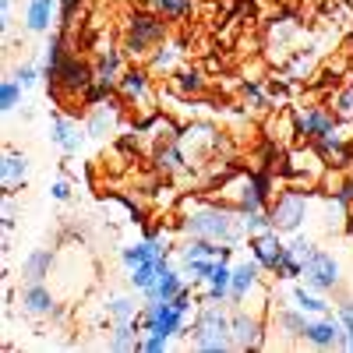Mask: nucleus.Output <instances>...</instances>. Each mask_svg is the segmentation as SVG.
I'll return each mask as SVG.
<instances>
[{
    "instance_id": "nucleus-34",
    "label": "nucleus",
    "mask_w": 353,
    "mask_h": 353,
    "mask_svg": "<svg viewBox=\"0 0 353 353\" xmlns=\"http://www.w3.org/2000/svg\"><path fill=\"white\" fill-rule=\"evenodd\" d=\"M149 8L156 14H163L166 21H188L194 14V0H149Z\"/></svg>"
},
{
    "instance_id": "nucleus-47",
    "label": "nucleus",
    "mask_w": 353,
    "mask_h": 353,
    "mask_svg": "<svg viewBox=\"0 0 353 353\" xmlns=\"http://www.w3.org/2000/svg\"><path fill=\"white\" fill-rule=\"evenodd\" d=\"M81 4H85V0H61V18H57V25L71 28L74 25V14L81 11Z\"/></svg>"
},
{
    "instance_id": "nucleus-23",
    "label": "nucleus",
    "mask_w": 353,
    "mask_h": 353,
    "mask_svg": "<svg viewBox=\"0 0 353 353\" xmlns=\"http://www.w3.org/2000/svg\"><path fill=\"white\" fill-rule=\"evenodd\" d=\"M166 78H170V92L181 96V99H198V96H205V88H209V78H205V71L194 68V64L191 68H176Z\"/></svg>"
},
{
    "instance_id": "nucleus-9",
    "label": "nucleus",
    "mask_w": 353,
    "mask_h": 353,
    "mask_svg": "<svg viewBox=\"0 0 353 353\" xmlns=\"http://www.w3.org/2000/svg\"><path fill=\"white\" fill-rule=\"evenodd\" d=\"M293 128H297V141L318 145L321 138L339 134V117L329 106H293Z\"/></svg>"
},
{
    "instance_id": "nucleus-19",
    "label": "nucleus",
    "mask_w": 353,
    "mask_h": 353,
    "mask_svg": "<svg viewBox=\"0 0 353 353\" xmlns=\"http://www.w3.org/2000/svg\"><path fill=\"white\" fill-rule=\"evenodd\" d=\"M18 304H21V314H28V318H53L57 293L50 283H21Z\"/></svg>"
},
{
    "instance_id": "nucleus-42",
    "label": "nucleus",
    "mask_w": 353,
    "mask_h": 353,
    "mask_svg": "<svg viewBox=\"0 0 353 353\" xmlns=\"http://www.w3.org/2000/svg\"><path fill=\"white\" fill-rule=\"evenodd\" d=\"M336 314H339V321H343V346L339 350H350L353 353V297H343L339 304H336Z\"/></svg>"
},
{
    "instance_id": "nucleus-40",
    "label": "nucleus",
    "mask_w": 353,
    "mask_h": 353,
    "mask_svg": "<svg viewBox=\"0 0 353 353\" xmlns=\"http://www.w3.org/2000/svg\"><path fill=\"white\" fill-rule=\"evenodd\" d=\"M329 106H332V113L339 117V124H343V121H353V78H350L343 88H336Z\"/></svg>"
},
{
    "instance_id": "nucleus-41",
    "label": "nucleus",
    "mask_w": 353,
    "mask_h": 353,
    "mask_svg": "<svg viewBox=\"0 0 353 353\" xmlns=\"http://www.w3.org/2000/svg\"><path fill=\"white\" fill-rule=\"evenodd\" d=\"M138 304H134V297H113L110 304H106V314H110V321L117 325V321H134L138 318Z\"/></svg>"
},
{
    "instance_id": "nucleus-24",
    "label": "nucleus",
    "mask_w": 353,
    "mask_h": 353,
    "mask_svg": "<svg viewBox=\"0 0 353 353\" xmlns=\"http://www.w3.org/2000/svg\"><path fill=\"white\" fill-rule=\"evenodd\" d=\"M230 283H233V265L219 258L212 276L205 279V293L198 297V304H230Z\"/></svg>"
},
{
    "instance_id": "nucleus-31",
    "label": "nucleus",
    "mask_w": 353,
    "mask_h": 353,
    "mask_svg": "<svg viewBox=\"0 0 353 353\" xmlns=\"http://www.w3.org/2000/svg\"><path fill=\"white\" fill-rule=\"evenodd\" d=\"M307 311H301L297 304H279L276 307V325L286 339H304V329H307Z\"/></svg>"
},
{
    "instance_id": "nucleus-36",
    "label": "nucleus",
    "mask_w": 353,
    "mask_h": 353,
    "mask_svg": "<svg viewBox=\"0 0 353 353\" xmlns=\"http://www.w3.org/2000/svg\"><path fill=\"white\" fill-rule=\"evenodd\" d=\"M181 258H223V244L205 241V237H188L181 244Z\"/></svg>"
},
{
    "instance_id": "nucleus-4",
    "label": "nucleus",
    "mask_w": 353,
    "mask_h": 353,
    "mask_svg": "<svg viewBox=\"0 0 353 353\" xmlns=\"http://www.w3.org/2000/svg\"><path fill=\"white\" fill-rule=\"evenodd\" d=\"M188 339H191V346L201 350V353H226V350H233L226 304H201V307L194 311V321H191V329H188Z\"/></svg>"
},
{
    "instance_id": "nucleus-29",
    "label": "nucleus",
    "mask_w": 353,
    "mask_h": 353,
    "mask_svg": "<svg viewBox=\"0 0 353 353\" xmlns=\"http://www.w3.org/2000/svg\"><path fill=\"white\" fill-rule=\"evenodd\" d=\"M184 279H188V276H184V269H173V265H166V269L159 272V279H156L149 290H145L141 297H145V301H173L176 293H181V290L188 286Z\"/></svg>"
},
{
    "instance_id": "nucleus-17",
    "label": "nucleus",
    "mask_w": 353,
    "mask_h": 353,
    "mask_svg": "<svg viewBox=\"0 0 353 353\" xmlns=\"http://www.w3.org/2000/svg\"><path fill=\"white\" fill-rule=\"evenodd\" d=\"M152 166L163 173V176H181L191 170V159L184 152V145L176 141V134H166V138H156L152 145Z\"/></svg>"
},
{
    "instance_id": "nucleus-12",
    "label": "nucleus",
    "mask_w": 353,
    "mask_h": 353,
    "mask_svg": "<svg viewBox=\"0 0 353 353\" xmlns=\"http://www.w3.org/2000/svg\"><path fill=\"white\" fill-rule=\"evenodd\" d=\"M248 251L265 269V276H276L279 265L290 254V244H286V237H283L279 230H265V233H258V237H248Z\"/></svg>"
},
{
    "instance_id": "nucleus-50",
    "label": "nucleus",
    "mask_w": 353,
    "mask_h": 353,
    "mask_svg": "<svg viewBox=\"0 0 353 353\" xmlns=\"http://www.w3.org/2000/svg\"><path fill=\"white\" fill-rule=\"evenodd\" d=\"M343 230H346V233H350V237H353V209L346 212V219H343Z\"/></svg>"
},
{
    "instance_id": "nucleus-38",
    "label": "nucleus",
    "mask_w": 353,
    "mask_h": 353,
    "mask_svg": "<svg viewBox=\"0 0 353 353\" xmlns=\"http://www.w3.org/2000/svg\"><path fill=\"white\" fill-rule=\"evenodd\" d=\"M110 96H117V81H103V78H96V81L81 92L78 103H81V106H99V103H106Z\"/></svg>"
},
{
    "instance_id": "nucleus-39",
    "label": "nucleus",
    "mask_w": 353,
    "mask_h": 353,
    "mask_svg": "<svg viewBox=\"0 0 353 353\" xmlns=\"http://www.w3.org/2000/svg\"><path fill=\"white\" fill-rule=\"evenodd\" d=\"M21 92H25V85L11 74V78H4L0 81V110L4 113H14L18 106H21Z\"/></svg>"
},
{
    "instance_id": "nucleus-26",
    "label": "nucleus",
    "mask_w": 353,
    "mask_h": 353,
    "mask_svg": "<svg viewBox=\"0 0 353 353\" xmlns=\"http://www.w3.org/2000/svg\"><path fill=\"white\" fill-rule=\"evenodd\" d=\"M188 50V39H176V43H159L149 61H145V68H149L152 74H173L176 68H181V57Z\"/></svg>"
},
{
    "instance_id": "nucleus-3",
    "label": "nucleus",
    "mask_w": 353,
    "mask_h": 353,
    "mask_svg": "<svg viewBox=\"0 0 353 353\" xmlns=\"http://www.w3.org/2000/svg\"><path fill=\"white\" fill-rule=\"evenodd\" d=\"M166 18L156 14L152 8H134L128 11L124 18V53H128V61L141 64V61H149V53L166 43Z\"/></svg>"
},
{
    "instance_id": "nucleus-27",
    "label": "nucleus",
    "mask_w": 353,
    "mask_h": 353,
    "mask_svg": "<svg viewBox=\"0 0 353 353\" xmlns=\"http://www.w3.org/2000/svg\"><path fill=\"white\" fill-rule=\"evenodd\" d=\"M286 301H290V304H297V307H301V311H307V314H329V311H332V304H329L325 293L311 290L304 279L290 283V290H286Z\"/></svg>"
},
{
    "instance_id": "nucleus-5",
    "label": "nucleus",
    "mask_w": 353,
    "mask_h": 353,
    "mask_svg": "<svg viewBox=\"0 0 353 353\" xmlns=\"http://www.w3.org/2000/svg\"><path fill=\"white\" fill-rule=\"evenodd\" d=\"M311 201H314V188H301V184H290L283 188L272 205H269V216H272V230H279L283 237L290 233H301L311 219Z\"/></svg>"
},
{
    "instance_id": "nucleus-35",
    "label": "nucleus",
    "mask_w": 353,
    "mask_h": 353,
    "mask_svg": "<svg viewBox=\"0 0 353 353\" xmlns=\"http://www.w3.org/2000/svg\"><path fill=\"white\" fill-rule=\"evenodd\" d=\"M216 261L219 258H181V269L191 279V286H205V279H209L212 269H216Z\"/></svg>"
},
{
    "instance_id": "nucleus-15",
    "label": "nucleus",
    "mask_w": 353,
    "mask_h": 353,
    "mask_svg": "<svg viewBox=\"0 0 353 353\" xmlns=\"http://www.w3.org/2000/svg\"><path fill=\"white\" fill-rule=\"evenodd\" d=\"M343 321L336 311L329 314H311L307 318V329H304V343L311 350H339L343 346Z\"/></svg>"
},
{
    "instance_id": "nucleus-44",
    "label": "nucleus",
    "mask_w": 353,
    "mask_h": 353,
    "mask_svg": "<svg viewBox=\"0 0 353 353\" xmlns=\"http://www.w3.org/2000/svg\"><path fill=\"white\" fill-rule=\"evenodd\" d=\"M329 194L336 198V205H339L343 212H350V209H353V173H350V176H343V181H339Z\"/></svg>"
},
{
    "instance_id": "nucleus-49",
    "label": "nucleus",
    "mask_w": 353,
    "mask_h": 353,
    "mask_svg": "<svg viewBox=\"0 0 353 353\" xmlns=\"http://www.w3.org/2000/svg\"><path fill=\"white\" fill-rule=\"evenodd\" d=\"M50 194H53L57 201H71V198H74V188H71L68 181H53V184H50Z\"/></svg>"
},
{
    "instance_id": "nucleus-22",
    "label": "nucleus",
    "mask_w": 353,
    "mask_h": 353,
    "mask_svg": "<svg viewBox=\"0 0 353 353\" xmlns=\"http://www.w3.org/2000/svg\"><path fill=\"white\" fill-rule=\"evenodd\" d=\"M0 184L4 194H18L28 184V156L18 149H4V163H0Z\"/></svg>"
},
{
    "instance_id": "nucleus-30",
    "label": "nucleus",
    "mask_w": 353,
    "mask_h": 353,
    "mask_svg": "<svg viewBox=\"0 0 353 353\" xmlns=\"http://www.w3.org/2000/svg\"><path fill=\"white\" fill-rule=\"evenodd\" d=\"M106 350H113V353H141V329H138V321H117V325L110 329Z\"/></svg>"
},
{
    "instance_id": "nucleus-21",
    "label": "nucleus",
    "mask_w": 353,
    "mask_h": 353,
    "mask_svg": "<svg viewBox=\"0 0 353 353\" xmlns=\"http://www.w3.org/2000/svg\"><path fill=\"white\" fill-rule=\"evenodd\" d=\"M57 251L53 248H36L21 258V283H50L53 269H57Z\"/></svg>"
},
{
    "instance_id": "nucleus-43",
    "label": "nucleus",
    "mask_w": 353,
    "mask_h": 353,
    "mask_svg": "<svg viewBox=\"0 0 353 353\" xmlns=\"http://www.w3.org/2000/svg\"><path fill=\"white\" fill-rule=\"evenodd\" d=\"M241 223H244V233H248V237H258V233L272 230L269 209H261V212H241Z\"/></svg>"
},
{
    "instance_id": "nucleus-37",
    "label": "nucleus",
    "mask_w": 353,
    "mask_h": 353,
    "mask_svg": "<svg viewBox=\"0 0 353 353\" xmlns=\"http://www.w3.org/2000/svg\"><path fill=\"white\" fill-rule=\"evenodd\" d=\"M241 99L248 103V110H269V106H272V99H269V88H265L261 81H254V78L241 81Z\"/></svg>"
},
{
    "instance_id": "nucleus-16",
    "label": "nucleus",
    "mask_w": 353,
    "mask_h": 353,
    "mask_svg": "<svg viewBox=\"0 0 353 353\" xmlns=\"http://www.w3.org/2000/svg\"><path fill=\"white\" fill-rule=\"evenodd\" d=\"M117 96H121L128 106H138V103H149L152 99V71L145 64H128L117 78Z\"/></svg>"
},
{
    "instance_id": "nucleus-13",
    "label": "nucleus",
    "mask_w": 353,
    "mask_h": 353,
    "mask_svg": "<svg viewBox=\"0 0 353 353\" xmlns=\"http://www.w3.org/2000/svg\"><path fill=\"white\" fill-rule=\"evenodd\" d=\"M176 141L184 145L188 159L212 156V152L219 149V145H223V138H219V128H216V124H209V121H191V124H184L181 131H176Z\"/></svg>"
},
{
    "instance_id": "nucleus-7",
    "label": "nucleus",
    "mask_w": 353,
    "mask_h": 353,
    "mask_svg": "<svg viewBox=\"0 0 353 353\" xmlns=\"http://www.w3.org/2000/svg\"><path fill=\"white\" fill-rule=\"evenodd\" d=\"M134 321H138L141 336H149V332L166 336V339L188 336V311H181L173 301H145Z\"/></svg>"
},
{
    "instance_id": "nucleus-1",
    "label": "nucleus",
    "mask_w": 353,
    "mask_h": 353,
    "mask_svg": "<svg viewBox=\"0 0 353 353\" xmlns=\"http://www.w3.org/2000/svg\"><path fill=\"white\" fill-rule=\"evenodd\" d=\"M176 226H181L188 237H205V241H216V244L241 248L248 241L241 212L223 205V201H201V198L184 201V212H181V223Z\"/></svg>"
},
{
    "instance_id": "nucleus-25",
    "label": "nucleus",
    "mask_w": 353,
    "mask_h": 353,
    "mask_svg": "<svg viewBox=\"0 0 353 353\" xmlns=\"http://www.w3.org/2000/svg\"><path fill=\"white\" fill-rule=\"evenodd\" d=\"M301 36V25L293 18H272L269 21V32H265V39H269V50L276 53L279 50V61H286V57L293 53V43H297Z\"/></svg>"
},
{
    "instance_id": "nucleus-46",
    "label": "nucleus",
    "mask_w": 353,
    "mask_h": 353,
    "mask_svg": "<svg viewBox=\"0 0 353 353\" xmlns=\"http://www.w3.org/2000/svg\"><path fill=\"white\" fill-rule=\"evenodd\" d=\"M14 78L25 85V92H28V88H36V85H39L43 68H36V64H18V68H14Z\"/></svg>"
},
{
    "instance_id": "nucleus-20",
    "label": "nucleus",
    "mask_w": 353,
    "mask_h": 353,
    "mask_svg": "<svg viewBox=\"0 0 353 353\" xmlns=\"http://www.w3.org/2000/svg\"><path fill=\"white\" fill-rule=\"evenodd\" d=\"M61 18V0H28L25 4V32L32 36H50V28Z\"/></svg>"
},
{
    "instance_id": "nucleus-8",
    "label": "nucleus",
    "mask_w": 353,
    "mask_h": 353,
    "mask_svg": "<svg viewBox=\"0 0 353 353\" xmlns=\"http://www.w3.org/2000/svg\"><path fill=\"white\" fill-rule=\"evenodd\" d=\"M230 336H233V350H241V353H254V350L269 346V325H265L261 311L254 307L230 311Z\"/></svg>"
},
{
    "instance_id": "nucleus-14",
    "label": "nucleus",
    "mask_w": 353,
    "mask_h": 353,
    "mask_svg": "<svg viewBox=\"0 0 353 353\" xmlns=\"http://www.w3.org/2000/svg\"><path fill=\"white\" fill-rule=\"evenodd\" d=\"M124 99L121 96H110L106 103L99 106H88L85 110V131L88 138H106V134H117V128H121L124 121Z\"/></svg>"
},
{
    "instance_id": "nucleus-11",
    "label": "nucleus",
    "mask_w": 353,
    "mask_h": 353,
    "mask_svg": "<svg viewBox=\"0 0 353 353\" xmlns=\"http://www.w3.org/2000/svg\"><path fill=\"white\" fill-rule=\"evenodd\" d=\"M311 290H318V293H336L339 290V283H343V269H339V261L329 254V251H314L311 258H304V276H301Z\"/></svg>"
},
{
    "instance_id": "nucleus-6",
    "label": "nucleus",
    "mask_w": 353,
    "mask_h": 353,
    "mask_svg": "<svg viewBox=\"0 0 353 353\" xmlns=\"http://www.w3.org/2000/svg\"><path fill=\"white\" fill-rule=\"evenodd\" d=\"M92 81H96L92 61H85V57H78V53H68L64 61H61V68H57L53 81H50V96H53L57 103L81 99V92H85Z\"/></svg>"
},
{
    "instance_id": "nucleus-48",
    "label": "nucleus",
    "mask_w": 353,
    "mask_h": 353,
    "mask_svg": "<svg viewBox=\"0 0 353 353\" xmlns=\"http://www.w3.org/2000/svg\"><path fill=\"white\" fill-rule=\"evenodd\" d=\"M163 350H170V339L166 336H156V332L141 336V353H163Z\"/></svg>"
},
{
    "instance_id": "nucleus-10",
    "label": "nucleus",
    "mask_w": 353,
    "mask_h": 353,
    "mask_svg": "<svg viewBox=\"0 0 353 353\" xmlns=\"http://www.w3.org/2000/svg\"><path fill=\"white\" fill-rule=\"evenodd\" d=\"M251 297H269L265 293V269L254 258H244L233 265V283H230V307H248Z\"/></svg>"
},
{
    "instance_id": "nucleus-28",
    "label": "nucleus",
    "mask_w": 353,
    "mask_h": 353,
    "mask_svg": "<svg viewBox=\"0 0 353 353\" xmlns=\"http://www.w3.org/2000/svg\"><path fill=\"white\" fill-rule=\"evenodd\" d=\"M124 61H128V53H124V46H113V43L99 46V50H96V57H92V68H96V78H103V81H117V78H121V71L128 68Z\"/></svg>"
},
{
    "instance_id": "nucleus-32",
    "label": "nucleus",
    "mask_w": 353,
    "mask_h": 353,
    "mask_svg": "<svg viewBox=\"0 0 353 353\" xmlns=\"http://www.w3.org/2000/svg\"><path fill=\"white\" fill-rule=\"evenodd\" d=\"M170 265V254H163V258H156V261H145V265H138V269H131V276H128V283L138 290V293H145L156 279H159V272Z\"/></svg>"
},
{
    "instance_id": "nucleus-45",
    "label": "nucleus",
    "mask_w": 353,
    "mask_h": 353,
    "mask_svg": "<svg viewBox=\"0 0 353 353\" xmlns=\"http://www.w3.org/2000/svg\"><path fill=\"white\" fill-rule=\"evenodd\" d=\"M286 244H290V251L297 254L301 261H304V258H311V254L318 251V244H314L311 237H304V230H301V233H290V237H286Z\"/></svg>"
},
{
    "instance_id": "nucleus-2",
    "label": "nucleus",
    "mask_w": 353,
    "mask_h": 353,
    "mask_svg": "<svg viewBox=\"0 0 353 353\" xmlns=\"http://www.w3.org/2000/svg\"><path fill=\"white\" fill-rule=\"evenodd\" d=\"M276 198V173L272 170H241L237 176L219 184V201L237 212H261Z\"/></svg>"
},
{
    "instance_id": "nucleus-18",
    "label": "nucleus",
    "mask_w": 353,
    "mask_h": 353,
    "mask_svg": "<svg viewBox=\"0 0 353 353\" xmlns=\"http://www.w3.org/2000/svg\"><path fill=\"white\" fill-rule=\"evenodd\" d=\"M85 134H88V131H81V124H78L74 113H53V117H50V141H53L64 156L81 152Z\"/></svg>"
},
{
    "instance_id": "nucleus-33",
    "label": "nucleus",
    "mask_w": 353,
    "mask_h": 353,
    "mask_svg": "<svg viewBox=\"0 0 353 353\" xmlns=\"http://www.w3.org/2000/svg\"><path fill=\"white\" fill-rule=\"evenodd\" d=\"M311 68H314V50H293L283 61V78H290V81L311 78Z\"/></svg>"
}]
</instances>
